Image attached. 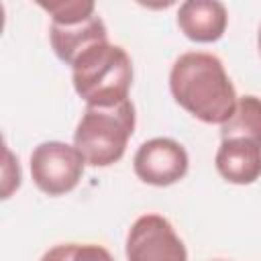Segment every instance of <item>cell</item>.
<instances>
[{
  "instance_id": "4fadbf2b",
  "label": "cell",
  "mask_w": 261,
  "mask_h": 261,
  "mask_svg": "<svg viewBox=\"0 0 261 261\" xmlns=\"http://www.w3.org/2000/svg\"><path fill=\"white\" fill-rule=\"evenodd\" d=\"M20 165L18 159L12 155V151L8 149V145H4V165H2V198L8 200L12 196V192H16L20 188Z\"/></svg>"
},
{
  "instance_id": "30bf717a",
  "label": "cell",
  "mask_w": 261,
  "mask_h": 261,
  "mask_svg": "<svg viewBox=\"0 0 261 261\" xmlns=\"http://www.w3.org/2000/svg\"><path fill=\"white\" fill-rule=\"evenodd\" d=\"M230 137H245L261 143V98L249 94L237 100L232 116L220 124V139Z\"/></svg>"
},
{
  "instance_id": "8fae6325",
  "label": "cell",
  "mask_w": 261,
  "mask_h": 261,
  "mask_svg": "<svg viewBox=\"0 0 261 261\" xmlns=\"http://www.w3.org/2000/svg\"><path fill=\"white\" fill-rule=\"evenodd\" d=\"M41 261H114L110 251L94 243H63L43 253Z\"/></svg>"
},
{
  "instance_id": "6da1fadb",
  "label": "cell",
  "mask_w": 261,
  "mask_h": 261,
  "mask_svg": "<svg viewBox=\"0 0 261 261\" xmlns=\"http://www.w3.org/2000/svg\"><path fill=\"white\" fill-rule=\"evenodd\" d=\"M169 92L184 110L206 124H224L239 100L220 57L206 51H188L173 61Z\"/></svg>"
},
{
  "instance_id": "5b68a950",
  "label": "cell",
  "mask_w": 261,
  "mask_h": 261,
  "mask_svg": "<svg viewBox=\"0 0 261 261\" xmlns=\"http://www.w3.org/2000/svg\"><path fill=\"white\" fill-rule=\"evenodd\" d=\"M126 261H188L184 241L161 214L139 216L126 234Z\"/></svg>"
},
{
  "instance_id": "52a82bcc",
  "label": "cell",
  "mask_w": 261,
  "mask_h": 261,
  "mask_svg": "<svg viewBox=\"0 0 261 261\" xmlns=\"http://www.w3.org/2000/svg\"><path fill=\"white\" fill-rule=\"evenodd\" d=\"M216 171L234 186H249L261 177V143L245 137L220 139L214 155Z\"/></svg>"
},
{
  "instance_id": "9c48e42d",
  "label": "cell",
  "mask_w": 261,
  "mask_h": 261,
  "mask_svg": "<svg viewBox=\"0 0 261 261\" xmlns=\"http://www.w3.org/2000/svg\"><path fill=\"white\" fill-rule=\"evenodd\" d=\"M108 41V31L104 20L94 14L86 20L80 22H69V24H49V43L55 51V55L67 63L73 65L75 59L88 51L90 47Z\"/></svg>"
},
{
  "instance_id": "8992f818",
  "label": "cell",
  "mask_w": 261,
  "mask_h": 261,
  "mask_svg": "<svg viewBox=\"0 0 261 261\" xmlns=\"http://www.w3.org/2000/svg\"><path fill=\"white\" fill-rule=\"evenodd\" d=\"M190 167L188 151L181 143L169 137H155L135 151L133 169L135 175L149 186L167 188L186 177Z\"/></svg>"
},
{
  "instance_id": "9a60e30c",
  "label": "cell",
  "mask_w": 261,
  "mask_h": 261,
  "mask_svg": "<svg viewBox=\"0 0 261 261\" xmlns=\"http://www.w3.org/2000/svg\"><path fill=\"white\" fill-rule=\"evenodd\" d=\"M214 261H224V259H214Z\"/></svg>"
},
{
  "instance_id": "7a4b0ae2",
  "label": "cell",
  "mask_w": 261,
  "mask_h": 261,
  "mask_svg": "<svg viewBox=\"0 0 261 261\" xmlns=\"http://www.w3.org/2000/svg\"><path fill=\"white\" fill-rule=\"evenodd\" d=\"M71 82L86 106H114L128 100L133 61L120 45L104 41L75 59L71 65Z\"/></svg>"
},
{
  "instance_id": "7c38bea8",
  "label": "cell",
  "mask_w": 261,
  "mask_h": 261,
  "mask_svg": "<svg viewBox=\"0 0 261 261\" xmlns=\"http://www.w3.org/2000/svg\"><path fill=\"white\" fill-rule=\"evenodd\" d=\"M39 6L51 16L55 24L80 22L96 14V4L92 0H57V2H39Z\"/></svg>"
},
{
  "instance_id": "277c9868",
  "label": "cell",
  "mask_w": 261,
  "mask_h": 261,
  "mask_svg": "<svg viewBox=\"0 0 261 261\" xmlns=\"http://www.w3.org/2000/svg\"><path fill=\"white\" fill-rule=\"evenodd\" d=\"M86 159L75 145L63 141H43L31 153L33 184L47 196L71 192L84 175Z\"/></svg>"
},
{
  "instance_id": "ba28073f",
  "label": "cell",
  "mask_w": 261,
  "mask_h": 261,
  "mask_svg": "<svg viewBox=\"0 0 261 261\" xmlns=\"http://www.w3.org/2000/svg\"><path fill=\"white\" fill-rule=\"evenodd\" d=\"M179 31L194 43H214L222 39L228 12L218 0H186L175 14Z\"/></svg>"
},
{
  "instance_id": "5bb4252c",
  "label": "cell",
  "mask_w": 261,
  "mask_h": 261,
  "mask_svg": "<svg viewBox=\"0 0 261 261\" xmlns=\"http://www.w3.org/2000/svg\"><path fill=\"white\" fill-rule=\"evenodd\" d=\"M257 49L261 53V27H259V33H257Z\"/></svg>"
},
{
  "instance_id": "3957f363",
  "label": "cell",
  "mask_w": 261,
  "mask_h": 261,
  "mask_svg": "<svg viewBox=\"0 0 261 261\" xmlns=\"http://www.w3.org/2000/svg\"><path fill=\"white\" fill-rule=\"evenodd\" d=\"M135 124L137 114L130 98L114 106H86L73 133V145L86 165L108 167L122 159Z\"/></svg>"
}]
</instances>
